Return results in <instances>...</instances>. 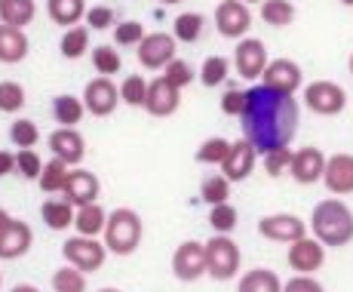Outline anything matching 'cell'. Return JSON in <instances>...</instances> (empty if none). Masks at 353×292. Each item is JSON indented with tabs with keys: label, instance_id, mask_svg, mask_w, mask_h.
I'll list each match as a JSON object with an SVG mask.
<instances>
[{
	"label": "cell",
	"instance_id": "24",
	"mask_svg": "<svg viewBox=\"0 0 353 292\" xmlns=\"http://www.w3.org/2000/svg\"><path fill=\"white\" fill-rule=\"evenodd\" d=\"M86 0H46V12H50V19L56 25H62V28H74V25H80L86 19Z\"/></svg>",
	"mask_w": 353,
	"mask_h": 292
},
{
	"label": "cell",
	"instance_id": "22",
	"mask_svg": "<svg viewBox=\"0 0 353 292\" xmlns=\"http://www.w3.org/2000/svg\"><path fill=\"white\" fill-rule=\"evenodd\" d=\"M28 34L22 28H12V25H0V62L3 65H16L28 59Z\"/></svg>",
	"mask_w": 353,
	"mask_h": 292
},
{
	"label": "cell",
	"instance_id": "48",
	"mask_svg": "<svg viewBox=\"0 0 353 292\" xmlns=\"http://www.w3.org/2000/svg\"><path fill=\"white\" fill-rule=\"evenodd\" d=\"M283 292H325V289H323V283L316 280V277H310V274H295L292 280H286Z\"/></svg>",
	"mask_w": 353,
	"mask_h": 292
},
{
	"label": "cell",
	"instance_id": "13",
	"mask_svg": "<svg viewBox=\"0 0 353 292\" xmlns=\"http://www.w3.org/2000/svg\"><path fill=\"white\" fill-rule=\"evenodd\" d=\"M261 84L270 86V90H276V93L295 96V93L304 86V71H301V65L292 62V59H274V62H268V68H264Z\"/></svg>",
	"mask_w": 353,
	"mask_h": 292
},
{
	"label": "cell",
	"instance_id": "7",
	"mask_svg": "<svg viewBox=\"0 0 353 292\" xmlns=\"http://www.w3.org/2000/svg\"><path fill=\"white\" fill-rule=\"evenodd\" d=\"M258 234L264 240H274V243H295L301 237L310 234V225L295 213H270V215H261L258 219Z\"/></svg>",
	"mask_w": 353,
	"mask_h": 292
},
{
	"label": "cell",
	"instance_id": "35",
	"mask_svg": "<svg viewBox=\"0 0 353 292\" xmlns=\"http://www.w3.org/2000/svg\"><path fill=\"white\" fill-rule=\"evenodd\" d=\"M50 286H52V292H86V274L77 271L74 264H65V268L52 271Z\"/></svg>",
	"mask_w": 353,
	"mask_h": 292
},
{
	"label": "cell",
	"instance_id": "42",
	"mask_svg": "<svg viewBox=\"0 0 353 292\" xmlns=\"http://www.w3.org/2000/svg\"><path fill=\"white\" fill-rule=\"evenodd\" d=\"M10 142L22 151V148H34L40 142V130H37V124L28 117H19L16 124L10 126Z\"/></svg>",
	"mask_w": 353,
	"mask_h": 292
},
{
	"label": "cell",
	"instance_id": "54",
	"mask_svg": "<svg viewBox=\"0 0 353 292\" xmlns=\"http://www.w3.org/2000/svg\"><path fill=\"white\" fill-rule=\"evenodd\" d=\"M347 68H350V74H353V52H350V62H347Z\"/></svg>",
	"mask_w": 353,
	"mask_h": 292
},
{
	"label": "cell",
	"instance_id": "41",
	"mask_svg": "<svg viewBox=\"0 0 353 292\" xmlns=\"http://www.w3.org/2000/svg\"><path fill=\"white\" fill-rule=\"evenodd\" d=\"M16 173L22 175L25 182H40V175H43V160H40V154L34 151V148H22V151L16 154Z\"/></svg>",
	"mask_w": 353,
	"mask_h": 292
},
{
	"label": "cell",
	"instance_id": "12",
	"mask_svg": "<svg viewBox=\"0 0 353 292\" xmlns=\"http://www.w3.org/2000/svg\"><path fill=\"white\" fill-rule=\"evenodd\" d=\"M268 46H264V40L258 37H243L240 43H236L234 50V68L236 74H240L243 80H258L264 74V68H268Z\"/></svg>",
	"mask_w": 353,
	"mask_h": 292
},
{
	"label": "cell",
	"instance_id": "16",
	"mask_svg": "<svg viewBox=\"0 0 353 292\" xmlns=\"http://www.w3.org/2000/svg\"><path fill=\"white\" fill-rule=\"evenodd\" d=\"M325 163H329V157H325L320 148H314V145L298 148L295 157H292L289 175L298 182V185H316V182H323V175H325Z\"/></svg>",
	"mask_w": 353,
	"mask_h": 292
},
{
	"label": "cell",
	"instance_id": "20",
	"mask_svg": "<svg viewBox=\"0 0 353 292\" xmlns=\"http://www.w3.org/2000/svg\"><path fill=\"white\" fill-rule=\"evenodd\" d=\"M255 163H258V151H255V145H252L249 139H236L234 145H230L228 160L221 163V173H225L230 182H246L249 175H252Z\"/></svg>",
	"mask_w": 353,
	"mask_h": 292
},
{
	"label": "cell",
	"instance_id": "49",
	"mask_svg": "<svg viewBox=\"0 0 353 292\" xmlns=\"http://www.w3.org/2000/svg\"><path fill=\"white\" fill-rule=\"evenodd\" d=\"M10 173H16V154L0 151V179H6Z\"/></svg>",
	"mask_w": 353,
	"mask_h": 292
},
{
	"label": "cell",
	"instance_id": "52",
	"mask_svg": "<svg viewBox=\"0 0 353 292\" xmlns=\"http://www.w3.org/2000/svg\"><path fill=\"white\" fill-rule=\"evenodd\" d=\"M99 292H123V289H117V286H101Z\"/></svg>",
	"mask_w": 353,
	"mask_h": 292
},
{
	"label": "cell",
	"instance_id": "21",
	"mask_svg": "<svg viewBox=\"0 0 353 292\" xmlns=\"http://www.w3.org/2000/svg\"><path fill=\"white\" fill-rule=\"evenodd\" d=\"M323 185L335 197L353 194V154H332L329 163H325Z\"/></svg>",
	"mask_w": 353,
	"mask_h": 292
},
{
	"label": "cell",
	"instance_id": "30",
	"mask_svg": "<svg viewBox=\"0 0 353 292\" xmlns=\"http://www.w3.org/2000/svg\"><path fill=\"white\" fill-rule=\"evenodd\" d=\"M230 185H234V182H230L225 173H212V175H206V179L200 182V197H203V203H209V206H219V203H230V200H228V197H230Z\"/></svg>",
	"mask_w": 353,
	"mask_h": 292
},
{
	"label": "cell",
	"instance_id": "51",
	"mask_svg": "<svg viewBox=\"0 0 353 292\" xmlns=\"http://www.w3.org/2000/svg\"><path fill=\"white\" fill-rule=\"evenodd\" d=\"M10 222H12V215H10V213H6V209H3V206H0V231H3L6 225H10Z\"/></svg>",
	"mask_w": 353,
	"mask_h": 292
},
{
	"label": "cell",
	"instance_id": "44",
	"mask_svg": "<svg viewBox=\"0 0 353 292\" xmlns=\"http://www.w3.org/2000/svg\"><path fill=\"white\" fill-rule=\"evenodd\" d=\"M148 37V31H145V25L141 22H120L117 28H114V43L117 46H139L141 40Z\"/></svg>",
	"mask_w": 353,
	"mask_h": 292
},
{
	"label": "cell",
	"instance_id": "55",
	"mask_svg": "<svg viewBox=\"0 0 353 292\" xmlns=\"http://www.w3.org/2000/svg\"><path fill=\"white\" fill-rule=\"evenodd\" d=\"M243 3H264V0H243Z\"/></svg>",
	"mask_w": 353,
	"mask_h": 292
},
{
	"label": "cell",
	"instance_id": "31",
	"mask_svg": "<svg viewBox=\"0 0 353 292\" xmlns=\"http://www.w3.org/2000/svg\"><path fill=\"white\" fill-rule=\"evenodd\" d=\"M203 28H206V19L200 12H181L172 25V37L181 43H196L203 37Z\"/></svg>",
	"mask_w": 353,
	"mask_h": 292
},
{
	"label": "cell",
	"instance_id": "57",
	"mask_svg": "<svg viewBox=\"0 0 353 292\" xmlns=\"http://www.w3.org/2000/svg\"><path fill=\"white\" fill-rule=\"evenodd\" d=\"M0 289H3V271H0Z\"/></svg>",
	"mask_w": 353,
	"mask_h": 292
},
{
	"label": "cell",
	"instance_id": "28",
	"mask_svg": "<svg viewBox=\"0 0 353 292\" xmlns=\"http://www.w3.org/2000/svg\"><path fill=\"white\" fill-rule=\"evenodd\" d=\"M71 169H74V166H68V163L59 160V157L46 160V163H43V175H40V182H37L40 191H46V194H62L68 175H71Z\"/></svg>",
	"mask_w": 353,
	"mask_h": 292
},
{
	"label": "cell",
	"instance_id": "6",
	"mask_svg": "<svg viewBox=\"0 0 353 292\" xmlns=\"http://www.w3.org/2000/svg\"><path fill=\"white\" fill-rule=\"evenodd\" d=\"M304 105L320 117H335L347 108V93L335 80H314L304 86Z\"/></svg>",
	"mask_w": 353,
	"mask_h": 292
},
{
	"label": "cell",
	"instance_id": "15",
	"mask_svg": "<svg viewBox=\"0 0 353 292\" xmlns=\"http://www.w3.org/2000/svg\"><path fill=\"white\" fill-rule=\"evenodd\" d=\"M99 194H101L99 175L90 173V169L74 166L71 175H68V182H65V191H62L65 200L80 209V206H90V203H99Z\"/></svg>",
	"mask_w": 353,
	"mask_h": 292
},
{
	"label": "cell",
	"instance_id": "26",
	"mask_svg": "<svg viewBox=\"0 0 353 292\" xmlns=\"http://www.w3.org/2000/svg\"><path fill=\"white\" fill-rule=\"evenodd\" d=\"M37 16V0H0V22L12 25V28H22L34 22Z\"/></svg>",
	"mask_w": 353,
	"mask_h": 292
},
{
	"label": "cell",
	"instance_id": "17",
	"mask_svg": "<svg viewBox=\"0 0 353 292\" xmlns=\"http://www.w3.org/2000/svg\"><path fill=\"white\" fill-rule=\"evenodd\" d=\"M34 246V231L28 222L12 219L10 225L0 231V262H16L28 255Z\"/></svg>",
	"mask_w": 353,
	"mask_h": 292
},
{
	"label": "cell",
	"instance_id": "23",
	"mask_svg": "<svg viewBox=\"0 0 353 292\" xmlns=\"http://www.w3.org/2000/svg\"><path fill=\"white\" fill-rule=\"evenodd\" d=\"M74 215H77V206L65 200V197H52V200H43L40 206V219L50 231H68L74 228Z\"/></svg>",
	"mask_w": 353,
	"mask_h": 292
},
{
	"label": "cell",
	"instance_id": "53",
	"mask_svg": "<svg viewBox=\"0 0 353 292\" xmlns=\"http://www.w3.org/2000/svg\"><path fill=\"white\" fill-rule=\"evenodd\" d=\"M160 3H166V6H172V3H181V0H160Z\"/></svg>",
	"mask_w": 353,
	"mask_h": 292
},
{
	"label": "cell",
	"instance_id": "5",
	"mask_svg": "<svg viewBox=\"0 0 353 292\" xmlns=\"http://www.w3.org/2000/svg\"><path fill=\"white\" fill-rule=\"evenodd\" d=\"M108 246L105 240H99V237H68L62 243V259L65 264H74L77 271H83V274H96V271L105 268L108 262Z\"/></svg>",
	"mask_w": 353,
	"mask_h": 292
},
{
	"label": "cell",
	"instance_id": "33",
	"mask_svg": "<svg viewBox=\"0 0 353 292\" xmlns=\"http://www.w3.org/2000/svg\"><path fill=\"white\" fill-rule=\"evenodd\" d=\"M261 19L270 28H286V25L295 22V6H292V0H264Z\"/></svg>",
	"mask_w": 353,
	"mask_h": 292
},
{
	"label": "cell",
	"instance_id": "18",
	"mask_svg": "<svg viewBox=\"0 0 353 292\" xmlns=\"http://www.w3.org/2000/svg\"><path fill=\"white\" fill-rule=\"evenodd\" d=\"M117 101H120V90L114 86L111 77H96V80L86 84L83 105H86V111H90L92 117H108V114H114Z\"/></svg>",
	"mask_w": 353,
	"mask_h": 292
},
{
	"label": "cell",
	"instance_id": "38",
	"mask_svg": "<svg viewBox=\"0 0 353 292\" xmlns=\"http://www.w3.org/2000/svg\"><path fill=\"white\" fill-rule=\"evenodd\" d=\"M92 65H96L99 77H111V74H120V68H123V59H120V52L114 50V46L101 43L92 50Z\"/></svg>",
	"mask_w": 353,
	"mask_h": 292
},
{
	"label": "cell",
	"instance_id": "14",
	"mask_svg": "<svg viewBox=\"0 0 353 292\" xmlns=\"http://www.w3.org/2000/svg\"><path fill=\"white\" fill-rule=\"evenodd\" d=\"M46 145H50L52 157L65 160L68 166H80L86 157V139L80 135L77 126H59V130H52Z\"/></svg>",
	"mask_w": 353,
	"mask_h": 292
},
{
	"label": "cell",
	"instance_id": "50",
	"mask_svg": "<svg viewBox=\"0 0 353 292\" xmlns=\"http://www.w3.org/2000/svg\"><path fill=\"white\" fill-rule=\"evenodd\" d=\"M10 292H40V289L34 286V283H19V286H12Z\"/></svg>",
	"mask_w": 353,
	"mask_h": 292
},
{
	"label": "cell",
	"instance_id": "34",
	"mask_svg": "<svg viewBox=\"0 0 353 292\" xmlns=\"http://www.w3.org/2000/svg\"><path fill=\"white\" fill-rule=\"evenodd\" d=\"M230 145H234V142L221 139V135H212V139H206L196 148V163H203V166H221L230 154Z\"/></svg>",
	"mask_w": 353,
	"mask_h": 292
},
{
	"label": "cell",
	"instance_id": "10",
	"mask_svg": "<svg viewBox=\"0 0 353 292\" xmlns=\"http://www.w3.org/2000/svg\"><path fill=\"white\" fill-rule=\"evenodd\" d=\"M215 28L228 40H243L252 28V12L243 0H221L215 6Z\"/></svg>",
	"mask_w": 353,
	"mask_h": 292
},
{
	"label": "cell",
	"instance_id": "47",
	"mask_svg": "<svg viewBox=\"0 0 353 292\" xmlns=\"http://www.w3.org/2000/svg\"><path fill=\"white\" fill-rule=\"evenodd\" d=\"M111 25H117V16H114L111 6H92V10H86V28L105 31Z\"/></svg>",
	"mask_w": 353,
	"mask_h": 292
},
{
	"label": "cell",
	"instance_id": "25",
	"mask_svg": "<svg viewBox=\"0 0 353 292\" xmlns=\"http://www.w3.org/2000/svg\"><path fill=\"white\" fill-rule=\"evenodd\" d=\"M286 283L276 277V271L270 268H252L246 271V274L240 277V283H236V292H283Z\"/></svg>",
	"mask_w": 353,
	"mask_h": 292
},
{
	"label": "cell",
	"instance_id": "8",
	"mask_svg": "<svg viewBox=\"0 0 353 292\" xmlns=\"http://www.w3.org/2000/svg\"><path fill=\"white\" fill-rule=\"evenodd\" d=\"M172 274L181 283H196L200 277H209L206 268V243L185 240L172 253Z\"/></svg>",
	"mask_w": 353,
	"mask_h": 292
},
{
	"label": "cell",
	"instance_id": "56",
	"mask_svg": "<svg viewBox=\"0 0 353 292\" xmlns=\"http://www.w3.org/2000/svg\"><path fill=\"white\" fill-rule=\"evenodd\" d=\"M341 3H344V6H353V0H341Z\"/></svg>",
	"mask_w": 353,
	"mask_h": 292
},
{
	"label": "cell",
	"instance_id": "46",
	"mask_svg": "<svg viewBox=\"0 0 353 292\" xmlns=\"http://www.w3.org/2000/svg\"><path fill=\"white\" fill-rule=\"evenodd\" d=\"M246 101H249V90H228L225 96H221V111H225L228 117H243Z\"/></svg>",
	"mask_w": 353,
	"mask_h": 292
},
{
	"label": "cell",
	"instance_id": "19",
	"mask_svg": "<svg viewBox=\"0 0 353 292\" xmlns=\"http://www.w3.org/2000/svg\"><path fill=\"white\" fill-rule=\"evenodd\" d=\"M181 105V90L172 86L166 77L151 80V90H148V101H145V111L151 117H172Z\"/></svg>",
	"mask_w": 353,
	"mask_h": 292
},
{
	"label": "cell",
	"instance_id": "9",
	"mask_svg": "<svg viewBox=\"0 0 353 292\" xmlns=\"http://www.w3.org/2000/svg\"><path fill=\"white\" fill-rule=\"evenodd\" d=\"M175 43H179V40H175L172 34L151 31L135 46V59H139V65L148 68V71H160V68H166L172 59H179L175 56Z\"/></svg>",
	"mask_w": 353,
	"mask_h": 292
},
{
	"label": "cell",
	"instance_id": "2",
	"mask_svg": "<svg viewBox=\"0 0 353 292\" xmlns=\"http://www.w3.org/2000/svg\"><path fill=\"white\" fill-rule=\"evenodd\" d=\"M310 234L323 243V246L341 249L353 243V209L341 197H325L310 213Z\"/></svg>",
	"mask_w": 353,
	"mask_h": 292
},
{
	"label": "cell",
	"instance_id": "27",
	"mask_svg": "<svg viewBox=\"0 0 353 292\" xmlns=\"http://www.w3.org/2000/svg\"><path fill=\"white\" fill-rule=\"evenodd\" d=\"M108 225V213L99 206V203H90V206H80L77 215H74V231L80 237H101Z\"/></svg>",
	"mask_w": 353,
	"mask_h": 292
},
{
	"label": "cell",
	"instance_id": "40",
	"mask_svg": "<svg viewBox=\"0 0 353 292\" xmlns=\"http://www.w3.org/2000/svg\"><path fill=\"white\" fill-rule=\"evenodd\" d=\"M25 86L16 80H0V111L3 114H16L25 108Z\"/></svg>",
	"mask_w": 353,
	"mask_h": 292
},
{
	"label": "cell",
	"instance_id": "29",
	"mask_svg": "<svg viewBox=\"0 0 353 292\" xmlns=\"http://www.w3.org/2000/svg\"><path fill=\"white\" fill-rule=\"evenodd\" d=\"M83 114H86L83 99H77V96H56L52 99V117H56V124L77 126L80 120H83Z\"/></svg>",
	"mask_w": 353,
	"mask_h": 292
},
{
	"label": "cell",
	"instance_id": "3",
	"mask_svg": "<svg viewBox=\"0 0 353 292\" xmlns=\"http://www.w3.org/2000/svg\"><path fill=\"white\" fill-rule=\"evenodd\" d=\"M141 234H145V225H141V215L129 206H120L114 213H108V225H105V240L108 253L111 255H132L135 249L141 246Z\"/></svg>",
	"mask_w": 353,
	"mask_h": 292
},
{
	"label": "cell",
	"instance_id": "1",
	"mask_svg": "<svg viewBox=\"0 0 353 292\" xmlns=\"http://www.w3.org/2000/svg\"><path fill=\"white\" fill-rule=\"evenodd\" d=\"M240 120L243 139L252 142L255 151L264 157V154L292 145L298 124H301V108H298L295 96H286V93H276L270 86L258 84L249 90L246 111H243Z\"/></svg>",
	"mask_w": 353,
	"mask_h": 292
},
{
	"label": "cell",
	"instance_id": "36",
	"mask_svg": "<svg viewBox=\"0 0 353 292\" xmlns=\"http://www.w3.org/2000/svg\"><path fill=\"white\" fill-rule=\"evenodd\" d=\"M148 90H151V84L141 74H129V77H123V84H120V101L129 108H145Z\"/></svg>",
	"mask_w": 353,
	"mask_h": 292
},
{
	"label": "cell",
	"instance_id": "32",
	"mask_svg": "<svg viewBox=\"0 0 353 292\" xmlns=\"http://www.w3.org/2000/svg\"><path fill=\"white\" fill-rule=\"evenodd\" d=\"M65 59H83L86 50H90V28L86 25H74L62 34V43H59Z\"/></svg>",
	"mask_w": 353,
	"mask_h": 292
},
{
	"label": "cell",
	"instance_id": "11",
	"mask_svg": "<svg viewBox=\"0 0 353 292\" xmlns=\"http://www.w3.org/2000/svg\"><path fill=\"white\" fill-rule=\"evenodd\" d=\"M325 249L329 246H323L314 234H307V237H301V240L289 243L286 262H289V268L295 271V274H310L314 277L316 271L325 264Z\"/></svg>",
	"mask_w": 353,
	"mask_h": 292
},
{
	"label": "cell",
	"instance_id": "4",
	"mask_svg": "<svg viewBox=\"0 0 353 292\" xmlns=\"http://www.w3.org/2000/svg\"><path fill=\"white\" fill-rule=\"evenodd\" d=\"M240 264H243V253L230 234H212V240H206V268L209 277L219 283H228L240 274Z\"/></svg>",
	"mask_w": 353,
	"mask_h": 292
},
{
	"label": "cell",
	"instance_id": "37",
	"mask_svg": "<svg viewBox=\"0 0 353 292\" xmlns=\"http://www.w3.org/2000/svg\"><path fill=\"white\" fill-rule=\"evenodd\" d=\"M236 225H240V213H236L234 203L209 206V228H212V234H230Z\"/></svg>",
	"mask_w": 353,
	"mask_h": 292
},
{
	"label": "cell",
	"instance_id": "43",
	"mask_svg": "<svg viewBox=\"0 0 353 292\" xmlns=\"http://www.w3.org/2000/svg\"><path fill=\"white\" fill-rule=\"evenodd\" d=\"M292 157H295L292 148H280V151L264 154V173H268L270 179H280V175H286L292 169Z\"/></svg>",
	"mask_w": 353,
	"mask_h": 292
},
{
	"label": "cell",
	"instance_id": "45",
	"mask_svg": "<svg viewBox=\"0 0 353 292\" xmlns=\"http://www.w3.org/2000/svg\"><path fill=\"white\" fill-rule=\"evenodd\" d=\"M163 71H166V74H163V77H166L172 86H179V90H185V86H188V84H191V80L196 77V74H194V68H191V62H185V59H172V62H169L166 68H163Z\"/></svg>",
	"mask_w": 353,
	"mask_h": 292
},
{
	"label": "cell",
	"instance_id": "39",
	"mask_svg": "<svg viewBox=\"0 0 353 292\" xmlns=\"http://www.w3.org/2000/svg\"><path fill=\"white\" fill-rule=\"evenodd\" d=\"M228 74H230V62L225 56H209L206 62L200 65V84L203 86H219V84L228 80Z\"/></svg>",
	"mask_w": 353,
	"mask_h": 292
}]
</instances>
